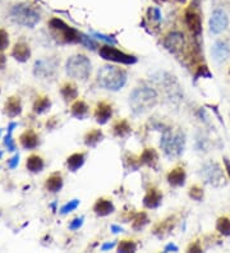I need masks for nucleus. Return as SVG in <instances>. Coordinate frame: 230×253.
Returning <instances> with one entry per match:
<instances>
[{
  "label": "nucleus",
  "instance_id": "obj_36",
  "mask_svg": "<svg viewBox=\"0 0 230 253\" xmlns=\"http://www.w3.org/2000/svg\"><path fill=\"white\" fill-rule=\"evenodd\" d=\"M15 127H17L15 123H12V124L9 125V128H8V134L7 137H5V139H4V143H5V146L8 147V150L9 151L15 150L14 143H13V139H12V132H13V129H14Z\"/></svg>",
  "mask_w": 230,
  "mask_h": 253
},
{
  "label": "nucleus",
  "instance_id": "obj_39",
  "mask_svg": "<svg viewBox=\"0 0 230 253\" xmlns=\"http://www.w3.org/2000/svg\"><path fill=\"white\" fill-rule=\"evenodd\" d=\"M83 220H85L83 216H81V218H76L72 223H71V224H69V229H71V230H77V229H79L83 225Z\"/></svg>",
  "mask_w": 230,
  "mask_h": 253
},
{
  "label": "nucleus",
  "instance_id": "obj_28",
  "mask_svg": "<svg viewBox=\"0 0 230 253\" xmlns=\"http://www.w3.org/2000/svg\"><path fill=\"white\" fill-rule=\"evenodd\" d=\"M104 138V134L101 132L100 129H91L88 132L85 134V143H86V146L88 147H96L97 143L101 142Z\"/></svg>",
  "mask_w": 230,
  "mask_h": 253
},
{
  "label": "nucleus",
  "instance_id": "obj_35",
  "mask_svg": "<svg viewBox=\"0 0 230 253\" xmlns=\"http://www.w3.org/2000/svg\"><path fill=\"white\" fill-rule=\"evenodd\" d=\"M79 43H82L83 45H85L87 49H90V50H96L97 47H99V45H97L96 41H95L92 37H88V36H86L85 33H81Z\"/></svg>",
  "mask_w": 230,
  "mask_h": 253
},
{
  "label": "nucleus",
  "instance_id": "obj_41",
  "mask_svg": "<svg viewBox=\"0 0 230 253\" xmlns=\"http://www.w3.org/2000/svg\"><path fill=\"white\" fill-rule=\"evenodd\" d=\"M148 15H151L152 19H155L156 22L161 21V13H160V11H158V8H151V9H148Z\"/></svg>",
  "mask_w": 230,
  "mask_h": 253
},
{
  "label": "nucleus",
  "instance_id": "obj_31",
  "mask_svg": "<svg viewBox=\"0 0 230 253\" xmlns=\"http://www.w3.org/2000/svg\"><path fill=\"white\" fill-rule=\"evenodd\" d=\"M51 103L50 99L47 96H40L37 97L35 104H33V111L36 113V114H43L45 111L50 107Z\"/></svg>",
  "mask_w": 230,
  "mask_h": 253
},
{
  "label": "nucleus",
  "instance_id": "obj_14",
  "mask_svg": "<svg viewBox=\"0 0 230 253\" xmlns=\"http://www.w3.org/2000/svg\"><path fill=\"white\" fill-rule=\"evenodd\" d=\"M176 224V219L175 216H169V218H166L165 220H162L161 223H158L156 226L154 228V234L158 237V239H162L168 237L170 233L174 230Z\"/></svg>",
  "mask_w": 230,
  "mask_h": 253
},
{
  "label": "nucleus",
  "instance_id": "obj_34",
  "mask_svg": "<svg viewBox=\"0 0 230 253\" xmlns=\"http://www.w3.org/2000/svg\"><path fill=\"white\" fill-rule=\"evenodd\" d=\"M188 194H189V197H191L192 200L201 201L202 198H203L205 192H203V188H202V187H200L198 184H194V186H192L191 188H189Z\"/></svg>",
  "mask_w": 230,
  "mask_h": 253
},
{
  "label": "nucleus",
  "instance_id": "obj_23",
  "mask_svg": "<svg viewBox=\"0 0 230 253\" xmlns=\"http://www.w3.org/2000/svg\"><path fill=\"white\" fill-rule=\"evenodd\" d=\"M45 188H46L49 192H59V191L63 188V177H61V174L54 173V174H51L50 177H47L46 182H45Z\"/></svg>",
  "mask_w": 230,
  "mask_h": 253
},
{
  "label": "nucleus",
  "instance_id": "obj_4",
  "mask_svg": "<svg viewBox=\"0 0 230 253\" xmlns=\"http://www.w3.org/2000/svg\"><path fill=\"white\" fill-rule=\"evenodd\" d=\"M92 71V64L90 59L83 54H76L68 58L65 63V72L71 78L78 81H87Z\"/></svg>",
  "mask_w": 230,
  "mask_h": 253
},
{
  "label": "nucleus",
  "instance_id": "obj_50",
  "mask_svg": "<svg viewBox=\"0 0 230 253\" xmlns=\"http://www.w3.org/2000/svg\"><path fill=\"white\" fill-rule=\"evenodd\" d=\"M178 1H182V3H184V1H186V0H178Z\"/></svg>",
  "mask_w": 230,
  "mask_h": 253
},
{
  "label": "nucleus",
  "instance_id": "obj_20",
  "mask_svg": "<svg viewBox=\"0 0 230 253\" xmlns=\"http://www.w3.org/2000/svg\"><path fill=\"white\" fill-rule=\"evenodd\" d=\"M94 211L97 216H108L115 211V207L110 200L99 198L94 205Z\"/></svg>",
  "mask_w": 230,
  "mask_h": 253
},
{
  "label": "nucleus",
  "instance_id": "obj_25",
  "mask_svg": "<svg viewBox=\"0 0 230 253\" xmlns=\"http://www.w3.org/2000/svg\"><path fill=\"white\" fill-rule=\"evenodd\" d=\"M113 131H114V134L116 135V137L124 138V137L130 134L132 128H130V124L128 123V120L120 119V120L115 121L114 125H113Z\"/></svg>",
  "mask_w": 230,
  "mask_h": 253
},
{
  "label": "nucleus",
  "instance_id": "obj_30",
  "mask_svg": "<svg viewBox=\"0 0 230 253\" xmlns=\"http://www.w3.org/2000/svg\"><path fill=\"white\" fill-rule=\"evenodd\" d=\"M148 223H150V219H148L146 212H137L133 218L132 228H133V230H136V232H140V230H142Z\"/></svg>",
  "mask_w": 230,
  "mask_h": 253
},
{
  "label": "nucleus",
  "instance_id": "obj_19",
  "mask_svg": "<svg viewBox=\"0 0 230 253\" xmlns=\"http://www.w3.org/2000/svg\"><path fill=\"white\" fill-rule=\"evenodd\" d=\"M4 113L9 117V118H14L17 115H19L22 113V104L19 97L12 96L5 101L4 105Z\"/></svg>",
  "mask_w": 230,
  "mask_h": 253
},
{
  "label": "nucleus",
  "instance_id": "obj_44",
  "mask_svg": "<svg viewBox=\"0 0 230 253\" xmlns=\"http://www.w3.org/2000/svg\"><path fill=\"white\" fill-rule=\"evenodd\" d=\"M94 36H96L97 39H101L104 40V41H106V43H110V44H115V40L112 39V37H109V36H105V35H101V33H97L95 32Z\"/></svg>",
  "mask_w": 230,
  "mask_h": 253
},
{
  "label": "nucleus",
  "instance_id": "obj_22",
  "mask_svg": "<svg viewBox=\"0 0 230 253\" xmlns=\"http://www.w3.org/2000/svg\"><path fill=\"white\" fill-rule=\"evenodd\" d=\"M29 55H31V49L26 43L15 44L13 50H12V57L14 58L15 60L22 61V63L29 60Z\"/></svg>",
  "mask_w": 230,
  "mask_h": 253
},
{
  "label": "nucleus",
  "instance_id": "obj_16",
  "mask_svg": "<svg viewBox=\"0 0 230 253\" xmlns=\"http://www.w3.org/2000/svg\"><path fill=\"white\" fill-rule=\"evenodd\" d=\"M211 54L214 57V60L217 63H224L227 61L230 57V47L225 41H216L211 49Z\"/></svg>",
  "mask_w": 230,
  "mask_h": 253
},
{
  "label": "nucleus",
  "instance_id": "obj_24",
  "mask_svg": "<svg viewBox=\"0 0 230 253\" xmlns=\"http://www.w3.org/2000/svg\"><path fill=\"white\" fill-rule=\"evenodd\" d=\"M85 161H86V153L76 152L67 159V166L71 171H77L79 168H82Z\"/></svg>",
  "mask_w": 230,
  "mask_h": 253
},
{
  "label": "nucleus",
  "instance_id": "obj_29",
  "mask_svg": "<svg viewBox=\"0 0 230 253\" xmlns=\"http://www.w3.org/2000/svg\"><path fill=\"white\" fill-rule=\"evenodd\" d=\"M26 166L31 173H40L43 169V157L39 155H29L26 161Z\"/></svg>",
  "mask_w": 230,
  "mask_h": 253
},
{
  "label": "nucleus",
  "instance_id": "obj_40",
  "mask_svg": "<svg viewBox=\"0 0 230 253\" xmlns=\"http://www.w3.org/2000/svg\"><path fill=\"white\" fill-rule=\"evenodd\" d=\"M200 75H202V77H207V78H210L211 77V73L209 72V68L206 67V65H203V67H200L198 68V73H196V79L200 78Z\"/></svg>",
  "mask_w": 230,
  "mask_h": 253
},
{
  "label": "nucleus",
  "instance_id": "obj_51",
  "mask_svg": "<svg viewBox=\"0 0 230 253\" xmlns=\"http://www.w3.org/2000/svg\"><path fill=\"white\" fill-rule=\"evenodd\" d=\"M1 155H3V153H1V151H0V157H1Z\"/></svg>",
  "mask_w": 230,
  "mask_h": 253
},
{
  "label": "nucleus",
  "instance_id": "obj_10",
  "mask_svg": "<svg viewBox=\"0 0 230 253\" xmlns=\"http://www.w3.org/2000/svg\"><path fill=\"white\" fill-rule=\"evenodd\" d=\"M209 26L210 31L214 35H220L221 32H224L229 26V17H228L227 12L224 9H220V8H216L210 17Z\"/></svg>",
  "mask_w": 230,
  "mask_h": 253
},
{
  "label": "nucleus",
  "instance_id": "obj_48",
  "mask_svg": "<svg viewBox=\"0 0 230 253\" xmlns=\"http://www.w3.org/2000/svg\"><path fill=\"white\" fill-rule=\"evenodd\" d=\"M5 63H7V59H5L3 54L0 53V69H3L5 67Z\"/></svg>",
  "mask_w": 230,
  "mask_h": 253
},
{
  "label": "nucleus",
  "instance_id": "obj_15",
  "mask_svg": "<svg viewBox=\"0 0 230 253\" xmlns=\"http://www.w3.org/2000/svg\"><path fill=\"white\" fill-rule=\"evenodd\" d=\"M162 202V193L156 187H151L144 197V206L150 210L158 208Z\"/></svg>",
  "mask_w": 230,
  "mask_h": 253
},
{
  "label": "nucleus",
  "instance_id": "obj_33",
  "mask_svg": "<svg viewBox=\"0 0 230 253\" xmlns=\"http://www.w3.org/2000/svg\"><path fill=\"white\" fill-rule=\"evenodd\" d=\"M136 251H137V244L134 240L124 239V240H120V242H119L118 252L128 253V252H136Z\"/></svg>",
  "mask_w": 230,
  "mask_h": 253
},
{
  "label": "nucleus",
  "instance_id": "obj_12",
  "mask_svg": "<svg viewBox=\"0 0 230 253\" xmlns=\"http://www.w3.org/2000/svg\"><path fill=\"white\" fill-rule=\"evenodd\" d=\"M58 60L55 59H46V60L36 61L35 65V74L37 77H51L57 73Z\"/></svg>",
  "mask_w": 230,
  "mask_h": 253
},
{
  "label": "nucleus",
  "instance_id": "obj_49",
  "mask_svg": "<svg viewBox=\"0 0 230 253\" xmlns=\"http://www.w3.org/2000/svg\"><path fill=\"white\" fill-rule=\"evenodd\" d=\"M112 232L114 233V234H116V233H122L123 228H120L119 225H112Z\"/></svg>",
  "mask_w": 230,
  "mask_h": 253
},
{
  "label": "nucleus",
  "instance_id": "obj_11",
  "mask_svg": "<svg viewBox=\"0 0 230 253\" xmlns=\"http://www.w3.org/2000/svg\"><path fill=\"white\" fill-rule=\"evenodd\" d=\"M164 46L170 53H178L184 46V35L179 31H172V32L168 33L164 39Z\"/></svg>",
  "mask_w": 230,
  "mask_h": 253
},
{
  "label": "nucleus",
  "instance_id": "obj_1",
  "mask_svg": "<svg viewBox=\"0 0 230 253\" xmlns=\"http://www.w3.org/2000/svg\"><path fill=\"white\" fill-rule=\"evenodd\" d=\"M158 103V95L152 87L141 86L132 91L129 96L130 110L134 115L146 114L147 111L154 109Z\"/></svg>",
  "mask_w": 230,
  "mask_h": 253
},
{
  "label": "nucleus",
  "instance_id": "obj_17",
  "mask_svg": "<svg viewBox=\"0 0 230 253\" xmlns=\"http://www.w3.org/2000/svg\"><path fill=\"white\" fill-rule=\"evenodd\" d=\"M187 179V173L182 166H176L168 174V183L172 187H183L186 184Z\"/></svg>",
  "mask_w": 230,
  "mask_h": 253
},
{
  "label": "nucleus",
  "instance_id": "obj_18",
  "mask_svg": "<svg viewBox=\"0 0 230 253\" xmlns=\"http://www.w3.org/2000/svg\"><path fill=\"white\" fill-rule=\"evenodd\" d=\"M19 142L22 147H25L27 150H32L39 146V135L32 129H27L19 135Z\"/></svg>",
  "mask_w": 230,
  "mask_h": 253
},
{
  "label": "nucleus",
  "instance_id": "obj_42",
  "mask_svg": "<svg viewBox=\"0 0 230 253\" xmlns=\"http://www.w3.org/2000/svg\"><path fill=\"white\" fill-rule=\"evenodd\" d=\"M19 163V155L17 153V155H14V156L12 157L11 160H9V163H8V165H9V168L11 169H14L17 165H18Z\"/></svg>",
  "mask_w": 230,
  "mask_h": 253
},
{
  "label": "nucleus",
  "instance_id": "obj_52",
  "mask_svg": "<svg viewBox=\"0 0 230 253\" xmlns=\"http://www.w3.org/2000/svg\"><path fill=\"white\" fill-rule=\"evenodd\" d=\"M229 74H230V69H229Z\"/></svg>",
  "mask_w": 230,
  "mask_h": 253
},
{
  "label": "nucleus",
  "instance_id": "obj_8",
  "mask_svg": "<svg viewBox=\"0 0 230 253\" xmlns=\"http://www.w3.org/2000/svg\"><path fill=\"white\" fill-rule=\"evenodd\" d=\"M100 57L105 60L114 61V63H120V64H134L137 63V58L134 55H129V54L120 51L116 47L112 46V45H105V46L100 47L99 50Z\"/></svg>",
  "mask_w": 230,
  "mask_h": 253
},
{
  "label": "nucleus",
  "instance_id": "obj_9",
  "mask_svg": "<svg viewBox=\"0 0 230 253\" xmlns=\"http://www.w3.org/2000/svg\"><path fill=\"white\" fill-rule=\"evenodd\" d=\"M184 22L187 29L189 30V32L194 36V37H200L202 35V18L200 12L191 5L188 8L186 13H184Z\"/></svg>",
  "mask_w": 230,
  "mask_h": 253
},
{
  "label": "nucleus",
  "instance_id": "obj_27",
  "mask_svg": "<svg viewBox=\"0 0 230 253\" xmlns=\"http://www.w3.org/2000/svg\"><path fill=\"white\" fill-rule=\"evenodd\" d=\"M61 96L64 97L65 101H73L78 97V89L77 86L73 82H65L60 89Z\"/></svg>",
  "mask_w": 230,
  "mask_h": 253
},
{
  "label": "nucleus",
  "instance_id": "obj_21",
  "mask_svg": "<svg viewBox=\"0 0 230 253\" xmlns=\"http://www.w3.org/2000/svg\"><path fill=\"white\" fill-rule=\"evenodd\" d=\"M158 163V153L155 149H144L142 155L140 156V164L156 169Z\"/></svg>",
  "mask_w": 230,
  "mask_h": 253
},
{
  "label": "nucleus",
  "instance_id": "obj_45",
  "mask_svg": "<svg viewBox=\"0 0 230 253\" xmlns=\"http://www.w3.org/2000/svg\"><path fill=\"white\" fill-rule=\"evenodd\" d=\"M164 252H178V247H176L175 244H172V243H169V244L164 248Z\"/></svg>",
  "mask_w": 230,
  "mask_h": 253
},
{
  "label": "nucleus",
  "instance_id": "obj_6",
  "mask_svg": "<svg viewBox=\"0 0 230 253\" xmlns=\"http://www.w3.org/2000/svg\"><path fill=\"white\" fill-rule=\"evenodd\" d=\"M51 31L54 32L58 39H60V41L67 44H74L79 43V37H81V32H78L77 30L68 26L63 19L60 18H53L49 22Z\"/></svg>",
  "mask_w": 230,
  "mask_h": 253
},
{
  "label": "nucleus",
  "instance_id": "obj_38",
  "mask_svg": "<svg viewBox=\"0 0 230 253\" xmlns=\"http://www.w3.org/2000/svg\"><path fill=\"white\" fill-rule=\"evenodd\" d=\"M9 46V35L5 30L0 29V51L5 50Z\"/></svg>",
  "mask_w": 230,
  "mask_h": 253
},
{
  "label": "nucleus",
  "instance_id": "obj_2",
  "mask_svg": "<svg viewBox=\"0 0 230 253\" xmlns=\"http://www.w3.org/2000/svg\"><path fill=\"white\" fill-rule=\"evenodd\" d=\"M127 79H128V73L126 69L109 64L99 69L96 81L101 89H109V91H119L126 86Z\"/></svg>",
  "mask_w": 230,
  "mask_h": 253
},
{
  "label": "nucleus",
  "instance_id": "obj_3",
  "mask_svg": "<svg viewBox=\"0 0 230 253\" xmlns=\"http://www.w3.org/2000/svg\"><path fill=\"white\" fill-rule=\"evenodd\" d=\"M160 147L169 160L178 159L183 153L186 147V135L182 131L175 132L170 127H164L160 139Z\"/></svg>",
  "mask_w": 230,
  "mask_h": 253
},
{
  "label": "nucleus",
  "instance_id": "obj_47",
  "mask_svg": "<svg viewBox=\"0 0 230 253\" xmlns=\"http://www.w3.org/2000/svg\"><path fill=\"white\" fill-rule=\"evenodd\" d=\"M223 161H224V165H225V171H227L228 178H229V180H230V161L228 157H224Z\"/></svg>",
  "mask_w": 230,
  "mask_h": 253
},
{
  "label": "nucleus",
  "instance_id": "obj_46",
  "mask_svg": "<svg viewBox=\"0 0 230 253\" xmlns=\"http://www.w3.org/2000/svg\"><path fill=\"white\" fill-rule=\"evenodd\" d=\"M115 246H116V240H114V242H112V243H105L104 246L101 247V251L113 250V248H114Z\"/></svg>",
  "mask_w": 230,
  "mask_h": 253
},
{
  "label": "nucleus",
  "instance_id": "obj_5",
  "mask_svg": "<svg viewBox=\"0 0 230 253\" xmlns=\"http://www.w3.org/2000/svg\"><path fill=\"white\" fill-rule=\"evenodd\" d=\"M11 18L23 27L33 29L39 23L40 15L35 8L27 4H17L11 9Z\"/></svg>",
  "mask_w": 230,
  "mask_h": 253
},
{
  "label": "nucleus",
  "instance_id": "obj_32",
  "mask_svg": "<svg viewBox=\"0 0 230 253\" xmlns=\"http://www.w3.org/2000/svg\"><path fill=\"white\" fill-rule=\"evenodd\" d=\"M216 230L224 237H230V219L228 216H221L216 221Z\"/></svg>",
  "mask_w": 230,
  "mask_h": 253
},
{
  "label": "nucleus",
  "instance_id": "obj_43",
  "mask_svg": "<svg viewBox=\"0 0 230 253\" xmlns=\"http://www.w3.org/2000/svg\"><path fill=\"white\" fill-rule=\"evenodd\" d=\"M188 252L200 253V252H202V248H201V246H200V244L196 242V243H193V244H191V246L188 247Z\"/></svg>",
  "mask_w": 230,
  "mask_h": 253
},
{
  "label": "nucleus",
  "instance_id": "obj_26",
  "mask_svg": "<svg viewBox=\"0 0 230 253\" xmlns=\"http://www.w3.org/2000/svg\"><path fill=\"white\" fill-rule=\"evenodd\" d=\"M88 105L83 100H77L73 103L72 107H71V111H72V115L77 119H85L88 115Z\"/></svg>",
  "mask_w": 230,
  "mask_h": 253
},
{
  "label": "nucleus",
  "instance_id": "obj_7",
  "mask_svg": "<svg viewBox=\"0 0 230 253\" xmlns=\"http://www.w3.org/2000/svg\"><path fill=\"white\" fill-rule=\"evenodd\" d=\"M201 175L202 178L205 179V182L209 183L210 186H225V175H224V170L217 163H215V161L206 163L201 169Z\"/></svg>",
  "mask_w": 230,
  "mask_h": 253
},
{
  "label": "nucleus",
  "instance_id": "obj_13",
  "mask_svg": "<svg viewBox=\"0 0 230 253\" xmlns=\"http://www.w3.org/2000/svg\"><path fill=\"white\" fill-rule=\"evenodd\" d=\"M113 117V106L106 101L97 103L95 109V119L99 124H106Z\"/></svg>",
  "mask_w": 230,
  "mask_h": 253
},
{
  "label": "nucleus",
  "instance_id": "obj_37",
  "mask_svg": "<svg viewBox=\"0 0 230 253\" xmlns=\"http://www.w3.org/2000/svg\"><path fill=\"white\" fill-rule=\"evenodd\" d=\"M79 205V201L78 200H72L69 201L68 203H65L64 206L61 207L60 208V214L61 215H67L69 214V212H72V211H74L78 207Z\"/></svg>",
  "mask_w": 230,
  "mask_h": 253
}]
</instances>
